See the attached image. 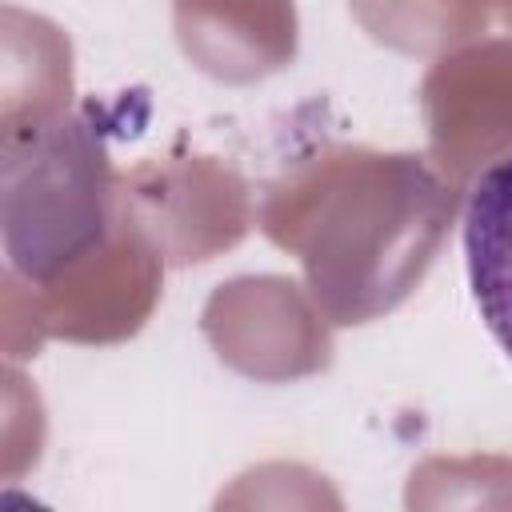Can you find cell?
Instances as JSON below:
<instances>
[{
    "instance_id": "cell-1",
    "label": "cell",
    "mask_w": 512,
    "mask_h": 512,
    "mask_svg": "<svg viewBox=\"0 0 512 512\" xmlns=\"http://www.w3.org/2000/svg\"><path fill=\"white\" fill-rule=\"evenodd\" d=\"M464 264L476 312L512 360V152L488 164L468 192Z\"/></svg>"
}]
</instances>
